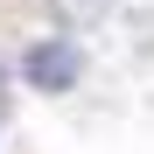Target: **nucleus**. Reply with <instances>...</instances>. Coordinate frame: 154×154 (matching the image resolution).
Returning a JSON list of instances; mask_svg holds the SVG:
<instances>
[{"label":"nucleus","mask_w":154,"mask_h":154,"mask_svg":"<svg viewBox=\"0 0 154 154\" xmlns=\"http://www.w3.org/2000/svg\"><path fill=\"white\" fill-rule=\"evenodd\" d=\"M77 77H84V49L63 42V35H42L28 56H21V84H28V91H49V98H56V91L77 84Z\"/></svg>","instance_id":"obj_1"}]
</instances>
